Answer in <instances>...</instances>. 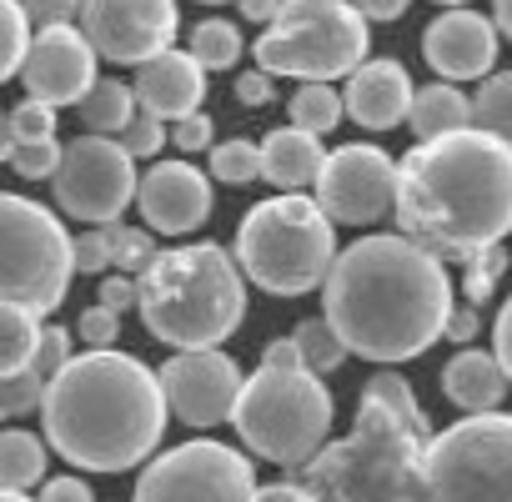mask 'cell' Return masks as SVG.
<instances>
[{
	"mask_svg": "<svg viewBox=\"0 0 512 502\" xmlns=\"http://www.w3.org/2000/svg\"><path fill=\"white\" fill-rule=\"evenodd\" d=\"M322 317L362 362H412L452 317L447 262L402 231L347 241L322 282Z\"/></svg>",
	"mask_w": 512,
	"mask_h": 502,
	"instance_id": "6da1fadb",
	"label": "cell"
},
{
	"mask_svg": "<svg viewBox=\"0 0 512 502\" xmlns=\"http://www.w3.org/2000/svg\"><path fill=\"white\" fill-rule=\"evenodd\" d=\"M402 236L442 262H462L512 231V146L462 126L437 141H412L397 161Z\"/></svg>",
	"mask_w": 512,
	"mask_h": 502,
	"instance_id": "7a4b0ae2",
	"label": "cell"
},
{
	"mask_svg": "<svg viewBox=\"0 0 512 502\" xmlns=\"http://www.w3.org/2000/svg\"><path fill=\"white\" fill-rule=\"evenodd\" d=\"M166 397L156 372L116 347L71 357L41 397L46 442L86 472H131L166 432Z\"/></svg>",
	"mask_w": 512,
	"mask_h": 502,
	"instance_id": "3957f363",
	"label": "cell"
},
{
	"mask_svg": "<svg viewBox=\"0 0 512 502\" xmlns=\"http://www.w3.org/2000/svg\"><path fill=\"white\" fill-rule=\"evenodd\" d=\"M136 312L171 352L221 347L246 317V277L216 241L166 246L136 277Z\"/></svg>",
	"mask_w": 512,
	"mask_h": 502,
	"instance_id": "277c9868",
	"label": "cell"
},
{
	"mask_svg": "<svg viewBox=\"0 0 512 502\" xmlns=\"http://www.w3.org/2000/svg\"><path fill=\"white\" fill-rule=\"evenodd\" d=\"M422 452L427 437L362 397L352 432L302 467V487L312 502H422Z\"/></svg>",
	"mask_w": 512,
	"mask_h": 502,
	"instance_id": "5b68a950",
	"label": "cell"
},
{
	"mask_svg": "<svg viewBox=\"0 0 512 502\" xmlns=\"http://www.w3.org/2000/svg\"><path fill=\"white\" fill-rule=\"evenodd\" d=\"M231 257L246 282H256L272 297H307L312 287L327 282L337 262V226L317 206V196L302 191H277L256 201L241 226Z\"/></svg>",
	"mask_w": 512,
	"mask_h": 502,
	"instance_id": "8992f818",
	"label": "cell"
},
{
	"mask_svg": "<svg viewBox=\"0 0 512 502\" xmlns=\"http://www.w3.org/2000/svg\"><path fill=\"white\" fill-rule=\"evenodd\" d=\"M337 402L327 382L307 367H256L241 382L231 427L246 442L251 457L272 467H307L332 442Z\"/></svg>",
	"mask_w": 512,
	"mask_h": 502,
	"instance_id": "52a82bcc",
	"label": "cell"
},
{
	"mask_svg": "<svg viewBox=\"0 0 512 502\" xmlns=\"http://www.w3.org/2000/svg\"><path fill=\"white\" fill-rule=\"evenodd\" d=\"M367 61V21L352 0H282L256 41V66L297 81H347Z\"/></svg>",
	"mask_w": 512,
	"mask_h": 502,
	"instance_id": "ba28073f",
	"label": "cell"
},
{
	"mask_svg": "<svg viewBox=\"0 0 512 502\" xmlns=\"http://www.w3.org/2000/svg\"><path fill=\"white\" fill-rule=\"evenodd\" d=\"M71 231L46 201L0 191V302L51 317L71 292Z\"/></svg>",
	"mask_w": 512,
	"mask_h": 502,
	"instance_id": "9c48e42d",
	"label": "cell"
},
{
	"mask_svg": "<svg viewBox=\"0 0 512 502\" xmlns=\"http://www.w3.org/2000/svg\"><path fill=\"white\" fill-rule=\"evenodd\" d=\"M422 502H512V412H467L427 437Z\"/></svg>",
	"mask_w": 512,
	"mask_h": 502,
	"instance_id": "30bf717a",
	"label": "cell"
},
{
	"mask_svg": "<svg viewBox=\"0 0 512 502\" xmlns=\"http://www.w3.org/2000/svg\"><path fill=\"white\" fill-rule=\"evenodd\" d=\"M136 156L116 141V136H91L81 131L76 141L61 146V161H56V206L71 216V221H86V226H111L121 221V211L136 201Z\"/></svg>",
	"mask_w": 512,
	"mask_h": 502,
	"instance_id": "8fae6325",
	"label": "cell"
},
{
	"mask_svg": "<svg viewBox=\"0 0 512 502\" xmlns=\"http://www.w3.org/2000/svg\"><path fill=\"white\" fill-rule=\"evenodd\" d=\"M251 492L256 477L246 452L226 442H181L141 472L131 502H251Z\"/></svg>",
	"mask_w": 512,
	"mask_h": 502,
	"instance_id": "7c38bea8",
	"label": "cell"
},
{
	"mask_svg": "<svg viewBox=\"0 0 512 502\" xmlns=\"http://www.w3.org/2000/svg\"><path fill=\"white\" fill-rule=\"evenodd\" d=\"M317 206L332 216V226H377L397 206V156L382 146L352 141L327 151L317 171Z\"/></svg>",
	"mask_w": 512,
	"mask_h": 502,
	"instance_id": "4fadbf2b",
	"label": "cell"
},
{
	"mask_svg": "<svg viewBox=\"0 0 512 502\" xmlns=\"http://www.w3.org/2000/svg\"><path fill=\"white\" fill-rule=\"evenodd\" d=\"M76 26L111 66H146L176 46L181 11L176 0H81Z\"/></svg>",
	"mask_w": 512,
	"mask_h": 502,
	"instance_id": "5bb4252c",
	"label": "cell"
},
{
	"mask_svg": "<svg viewBox=\"0 0 512 502\" xmlns=\"http://www.w3.org/2000/svg\"><path fill=\"white\" fill-rule=\"evenodd\" d=\"M166 412L196 432L231 422L236 397H241V367L221 352V347H196V352H171V362H161L156 372Z\"/></svg>",
	"mask_w": 512,
	"mask_h": 502,
	"instance_id": "9a60e30c",
	"label": "cell"
},
{
	"mask_svg": "<svg viewBox=\"0 0 512 502\" xmlns=\"http://www.w3.org/2000/svg\"><path fill=\"white\" fill-rule=\"evenodd\" d=\"M96 46L86 41L81 26H46L31 36V51L21 61V86L31 101L46 106H76L96 86Z\"/></svg>",
	"mask_w": 512,
	"mask_h": 502,
	"instance_id": "2e32d148",
	"label": "cell"
},
{
	"mask_svg": "<svg viewBox=\"0 0 512 502\" xmlns=\"http://www.w3.org/2000/svg\"><path fill=\"white\" fill-rule=\"evenodd\" d=\"M136 211L156 236H191L211 216V176L191 161H151L136 181Z\"/></svg>",
	"mask_w": 512,
	"mask_h": 502,
	"instance_id": "e0dca14e",
	"label": "cell"
},
{
	"mask_svg": "<svg viewBox=\"0 0 512 502\" xmlns=\"http://www.w3.org/2000/svg\"><path fill=\"white\" fill-rule=\"evenodd\" d=\"M422 61H427L432 76H442L452 86L492 76L497 71V26H492V16H477L467 6H447L422 31Z\"/></svg>",
	"mask_w": 512,
	"mask_h": 502,
	"instance_id": "ac0fdd59",
	"label": "cell"
},
{
	"mask_svg": "<svg viewBox=\"0 0 512 502\" xmlns=\"http://www.w3.org/2000/svg\"><path fill=\"white\" fill-rule=\"evenodd\" d=\"M412 76L402 61L392 56H367L352 76H347V91H342V106H347V121L362 126V131H392V126H407V111H412Z\"/></svg>",
	"mask_w": 512,
	"mask_h": 502,
	"instance_id": "d6986e66",
	"label": "cell"
},
{
	"mask_svg": "<svg viewBox=\"0 0 512 502\" xmlns=\"http://www.w3.org/2000/svg\"><path fill=\"white\" fill-rule=\"evenodd\" d=\"M131 91H136V111H146V116H156V121H181V116H191V111H201V101H206V71L191 61V51H161V56H151L146 66H136V81H131Z\"/></svg>",
	"mask_w": 512,
	"mask_h": 502,
	"instance_id": "ffe728a7",
	"label": "cell"
},
{
	"mask_svg": "<svg viewBox=\"0 0 512 502\" xmlns=\"http://www.w3.org/2000/svg\"><path fill=\"white\" fill-rule=\"evenodd\" d=\"M256 151H262V181L277 186V191H302L317 181L322 161H327V146L322 136L302 131V126H277L267 131L262 141H256Z\"/></svg>",
	"mask_w": 512,
	"mask_h": 502,
	"instance_id": "44dd1931",
	"label": "cell"
},
{
	"mask_svg": "<svg viewBox=\"0 0 512 502\" xmlns=\"http://www.w3.org/2000/svg\"><path fill=\"white\" fill-rule=\"evenodd\" d=\"M507 392H512V382H507V372L492 352L467 347L442 367V397L462 412H502Z\"/></svg>",
	"mask_w": 512,
	"mask_h": 502,
	"instance_id": "7402d4cb",
	"label": "cell"
},
{
	"mask_svg": "<svg viewBox=\"0 0 512 502\" xmlns=\"http://www.w3.org/2000/svg\"><path fill=\"white\" fill-rule=\"evenodd\" d=\"M407 126H412V141H437L447 131H462L472 126V96H462V86L452 81H432L412 96Z\"/></svg>",
	"mask_w": 512,
	"mask_h": 502,
	"instance_id": "603a6c76",
	"label": "cell"
},
{
	"mask_svg": "<svg viewBox=\"0 0 512 502\" xmlns=\"http://www.w3.org/2000/svg\"><path fill=\"white\" fill-rule=\"evenodd\" d=\"M131 116H136V91H131V81L101 76V81L76 101V121H81L91 136H121Z\"/></svg>",
	"mask_w": 512,
	"mask_h": 502,
	"instance_id": "cb8c5ba5",
	"label": "cell"
},
{
	"mask_svg": "<svg viewBox=\"0 0 512 502\" xmlns=\"http://www.w3.org/2000/svg\"><path fill=\"white\" fill-rule=\"evenodd\" d=\"M46 482V437L26 432V427H6L0 432V487H36Z\"/></svg>",
	"mask_w": 512,
	"mask_h": 502,
	"instance_id": "d4e9b609",
	"label": "cell"
},
{
	"mask_svg": "<svg viewBox=\"0 0 512 502\" xmlns=\"http://www.w3.org/2000/svg\"><path fill=\"white\" fill-rule=\"evenodd\" d=\"M41 317L16 307V302H0V377H16L36 362V347H41Z\"/></svg>",
	"mask_w": 512,
	"mask_h": 502,
	"instance_id": "484cf974",
	"label": "cell"
},
{
	"mask_svg": "<svg viewBox=\"0 0 512 502\" xmlns=\"http://www.w3.org/2000/svg\"><path fill=\"white\" fill-rule=\"evenodd\" d=\"M287 116H292V126H302L312 136H327V131L342 126L347 106H342V91L332 81H302L287 101Z\"/></svg>",
	"mask_w": 512,
	"mask_h": 502,
	"instance_id": "4316f807",
	"label": "cell"
},
{
	"mask_svg": "<svg viewBox=\"0 0 512 502\" xmlns=\"http://www.w3.org/2000/svg\"><path fill=\"white\" fill-rule=\"evenodd\" d=\"M472 126L512 146V71L482 76V86L472 96Z\"/></svg>",
	"mask_w": 512,
	"mask_h": 502,
	"instance_id": "83f0119b",
	"label": "cell"
},
{
	"mask_svg": "<svg viewBox=\"0 0 512 502\" xmlns=\"http://www.w3.org/2000/svg\"><path fill=\"white\" fill-rule=\"evenodd\" d=\"M186 51H191V61H196L201 71H231V66L241 61L246 41H241V31H236L231 21L216 16V21H201V26L191 31Z\"/></svg>",
	"mask_w": 512,
	"mask_h": 502,
	"instance_id": "f1b7e54d",
	"label": "cell"
},
{
	"mask_svg": "<svg viewBox=\"0 0 512 502\" xmlns=\"http://www.w3.org/2000/svg\"><path fill=\"white\" fill-rule=\"evenodd\" d=\"M362 397H367V402H382L387 412H397L417 437H432V417L417 407V392H412V382H407L402 372H372V377L362 382Z\"/></svg>",
	"mask_w": 512,
	"mask_h": 502,
	"instance_id": "f546056e",
	"label": "cell"
},
{
	"mask_svg": "<svg viewBox=\"0 0 512 502\" xmlns=\"http://www.w3.org/2000/svg\"><path fill=\"white\" fill-rule=\"evenodd\" d=\"M206 176L221 181V186H251V181H262V151H256V141H246V136L216 141L211 161H206Z\"/></svg>",
	"mask_w": 512,
	"mask_h": 502,
	"instance_id": "4dcf8cb0",
	"label": "cell"
},
{
	"mask_svg": "<svg viewBox=\"0 0 512 502\" xmlns=\"http://www.w3.org/2000/svg\"><path fill=\"white\" fill-rule=\"evenodd\" d=\"M297 347H302V362H307V372H317V377H332L352 352L342 347V337L332 332V322L327 317H307V322H297Z\"/></svg>",
	"mask_w": 512,
	"mask_h": 502,
	"instance_id": "1f68e13d",
	"label": "cell"
},
{
	"mask_svg": "<svg viewBox=\"0 0 512 502\" xmlns=\"http://www.w3.org/2000/svg\"><path fill=\"white\" fill-rule=\"evenodd\" d=\"M31 21L21 11V0H0V86L21 76V61L31 51Z\"/></svg>",
	"mask_w": 512,
	"mask_h": 502,
	"instance_id": "d6a6232c",
	"label": "cell"
},
{
	"mask_svg": "<svg viewBox=\"0 0 512 502\" xmlns=\"http://www.w3.org/2000/svg\"><path fill=\"white\" fill-rule=\"evenodd\" d=\"M156 231H146V226H126V221H111L106 226V241H111V267L116 272H126V277H141L146 272V262L156 257V241H151Z\"/></svg>",
	"mask_w": 512,
	"mask_h": 502,
	"instance_id": "836d02e7",
	"label": "cell"
},
{
	"mask_svg": "<svg viewBox=\"0 0 512 502\" xmlns=\"http://www.w3.org/2000/svg\"><path fill=\"white\" fill-rule=\"evenodd\" d=\"M462 267V297L477 307V302H487L492 292H497V277L507 272V251H502V241L497 246H482V251H472V257H462L457 262Z\"/></svg>",
	"mask_w": 512,
	"mask_h": 502,
	"instance_id": "e575fe53",
	"label": "cell"
},
{
	"mask_svg": "<svg viewBox=\"0 0 512 502\" xmlns=\"http://www.w3.org/2000/svg\"><path fill=\"white\" fill-rule=\"evenodd\" d=\"M41 397H46V377L36 367L16 372V377H0V417H26V412H41Z\"/></svg>",
	"mask_w": 512,
	"mask_h": 502,
	"instance_id": "d590c367",
	"label": "cell"
},
{
	"mask_svg": "<svg viewBox=\"0 0 512 502\" xmlns=\"http://www.w3.org/2000/svg\"><path fill=\"white\" fill-rule=\"evenodd\" d=\"M136 161H151V156H161V146L171 141V131H166V121H156V116H146V111H136L131 121H126V131L116 136Z\"/></svg>",
	"mask_w": 512,
	"mask_h": 502,
	"instance_id": "8d00e7d4",
	"label": "cell"
},
{
	"mask_svg": "<svg viewBox=\"0 0 512 502\" xmlns=\"http://www.w3.org/2000/svg\"><path fill=\"white\" fill-rule=\"evenodd\" d=\"M56 161H61L56 136H51V141H16V151H11V166H16V176H26V181H51V176H56Z\"/></svg>",
	"mask_w": 512,
	"mask_h": 502,
	"instance_id": "74e56055",
	"label": "cell"
},
{
	"mask_svg": "<svg viewBox=\"0 0 512 502\" xmlns=\"http://www.w3.org/2000/svg\"><path fill=\"white\" fill-rule=\"evenodd\" d=\"M71 267L81 277H101L111 267V241H106V226H86L81 236H71Z\"/></svg>",
	"mask_w": 512,
	"mask_h": 502,
	"instance_id": "f35d334b",
	"label": "cell"
},
{
	"mask_svg": "<svg viewBox=\"0 0 512 502\" xmlns=\"http://www.w3.org/2000/svg\"><path fill=\"white\" fill-rule=\"evenodd\" d=\"M166 131H171V146H176L181 156H201V151L216 146V121H211L206 111H191V116L171 121Z\"/></svg>",
	"mask_w": 512,
	"mask_h": 502,
	"instance_id": "ab89813d",
	"label": "cell"
},
{
	"mask_svg": "<svg viewBox=\"0 0 512 502\" xmlns=\"http://www.w3.org/2000/svg\"><path fill=\"white\" fill-rule=\"evenodd\" d=\"M11 126H16V141H51L56 136V106L26 96L21 106H11Z\"/></svg>",
	"mask_w": 512,
	"mask_h": 502,
	"instance_id": "60d3db41",
	"label": "cell"
},
{
	"mask_svg": "<svg viewBox=\"0 0 512 502\" xmlns=\"http://www.w3.org/2000/svg\"><path fill=\"white\" fill-rule=\"evenodd\" d=\"M76 337L86 342V347H116V337H121V312H111V307H86L81 312V322H76Z\"/></svg>",
	"mask_w": 512,
	"mask_h": 502,
	"instance_id": "b9f144b4",
	"label": "cell"
},
{
	"mask_svg": "<svg viewBox=\"0 0 512 502\" xmlns=\"http://www.w3.org/2000/svg\"><path fill=\"white\" fill-rule=\"evenodd\" d=\"M66 362H71V332L66 327H41V347H36V362L31 367L51 382Z\"/></svg>",
	"mask_w": 512,
	"mask_h": 502,
	"instance_id": "7bdbcfd3",
	"label": "cell"
},
{
	"mask_svg": "<svg viewBox=\"0 0 512 502\" xmlns=\"http://www.w3.org/2000/svg\"><path fill=\"white\" fill-rule=\"evenodd\" d=\"M21 11H26L31 31H46V26H76L81 0H21Z\"/></svg>",
	"mask_w": 512,
	"mask_h": 502,
	"instance_id": "ee69618b",
	"label": "cell"
},
{
	"mask_svg": "<svg viewBox=\"0 0 512 502\" xmlns=\"http://www.w3.org/2000/svg\"><path fill=\"white\" fill-rule=\"evenodd\" d=\"M272 96H277V86H272V71L251 66V71H241V76H236V101H241V106H267Z\"/></svg>",
	"mask_w": 512,
	"mask_h": 502,
	"instance_id": "f6af8a7d",
	"label": "cell"
},
{
	"mask_svg": "<svg viewBox=\"0 0 512 502\" xmlns=\"http://www.w3.org/2000/svg\"><path fill=\"white\" fill-rule=\"evenodd\" d=\"M96 302L111 307V312H131V307H136V277H126V272L101 277V297H96Z\"/></svg>",
	"mask_w": 512,
	"mask_h": 502,
	"instance_id": "bcb514c9",
	"label": "cell"
},
{
	"mask_svg": "<svg viewBox=\"0 0 512 502\" xmlns=\"http://www.w3.org/2000/svg\"><path fill=\"white\" fill-rule=\"evenodd\" d=\"M492 357L502 362L507 382H512V297L497 307V322H492Z\"/></svg>",
	"mask_w": 512,
	"mask_h": 502,
	"instance_id": "7dc6e473",
	"label": "cell"
},
{
	"mask_svg": "<svg viewBox=\"0 0 512 502\" xmlns=\"http://www.w3.org/2000/svg\"><path fill=\"white\" fill-rule=\"evenodd\" d=\"M36 502H96V492L81 477H51V482H41Z\"/></svg>",
	"mask_w": 512,
	"mask_h": 502,
	"instance_id": "c3c4849f",
	"label": "cell"
},
{
	"mask_svg": "<svg viewBox=\"0 0 512 502\" xmlns=\"http://www.w3.org/2000/svg\"><path fill=\"white\" fill-rule=\"evenodd\" d=\"M352 6L362 11V21H367V26H392V21H402V16H407L412 0H352Z\"/></svg>",
	"mask_w": 512,
	"mask_h": 502,
	"instance_id": "681fc988",
	"label": "cell"
},
{
	"mask_svg": "<svg viewBox=\"0 0 512 502\" xmlns=\"http://www.w3.org/2000/svg\"><path fill=\"white\" fill-rule=\"evenodd\" d=\"M251 502H312V492H307L297 477H287V482H267V487H256V492H251Z\"/></svg>",
	"mask_w": 512,
	"mask_h": 502,
	"instance_id": "f907efd6",
	"label": "cell"
},
{
	"mask_svg": "<svg viewBox=\"0 0 512 502\" xmlns=\"http://www.w3.org/2000/svg\"><path fill=\"white\" fill-rule=\"evenodd\" d=\"M477 327H482V322H477V307L467 302V307H452V317H447L442 337H447V342H472V337H477Z\"/></svg>",
	"mask_w": 512,
	"mask_h": 502,
	"instance_id": "816d5d0a",
	"label": "cell"
},
{
	"mask_svg": "<svg viewBox=\"0 0 512 502\" xmlns=\"http://www.w3.org/2000/svg\"><path fill=\"white\" fill-rule=\"evenodd\" d=\"M262 367H307V362H302L297 337H272V342H267V352H262Z\"/></svg>",
	"mask_w": 512,
	"mask_h": 502,
	"instance_id": "f5cc1de1",
	"label": "cell"
},
{
	"mask_svg": "<svg viewBox=\"0 0 512 502\" xmlns=\"http://www.w3.org/2000/svg\"><path fill=\"white\" fill-rule=\"evenodd\" d=\"M236 11H241L251 26H272L277 11H282V0H236Z\"/></svg>",
	"mask_w": 512,
	"mask_h": 502,
	"instance_id": "db71d44e",
	"label": "cell"
},
{
	"mask_svg": "<svg viewBox=\"0 0 512 502\" xmlns=\"http://www.w3.org/2000/svg\"><path fill=\"white\" fill-rule=\"evenodd\" d=\"M11 151H16V126L11 111H0V166H11Z\"/></svg>",
	"mask_w": 512,
	"mask_h": 502,
	"instance_id": "11a10c76",
	"label": "cell"
},
{
	"mask_svg": "<svg viewBox=\"0 0 512 502\" xmlns=\"http://www.w3.org/2000/svg\"><path fill=\"white\" fill-rule=\"evenodd\" d=\"M492 26L502 41H512V0H492Z\"/></svg>",
	"mask_w": 512,
	"mask_h": 502,
	"instance_id": "9f6ffc18",
	"label": "cell"
},
{
	"mask_svg": "<svg viewBox=\"0 0 512 502\" xmlns=\"http://www.w3.org/2000/svg\"><path fill=\"white\" fill-rule=\"evenodd\" d=\"M0 502H31L26 492H16V487H0Z\"/></svg>",
	"mask_w": 512,
	"mask_h": 502,
	"instance_id": "6f0895ef",
	"label": "cell"
},
{
	"mask_svg": "<svg viewBox=\"0 0 512 502\" xmlns=\"http://www.w3.org/2000/svg\"><path fill=\"white\" fill-rule=\"evenodd\" d=\"M437 6H442V11H447V6H467V0H437Z\"/></svg>",
	"mask_w": 512,
	"mask_h": 502,
	"instance_id": "680465c9",
	"label": "cell"
},
{
	"mask_svg": "<svg viewBox=\"0 0 512 502\" xmlns=\"http://www.w3.org/2000/svg\"><path fill=\"white\" fill-rule=\"evenodd\" d=\"M201 6H226V0H201Z\"/></svg>",
	"mask_w": 512,
	"mask_h": 502,
	"instance_id": "91938a15",
	"label": "cell"
}]
</instances>
